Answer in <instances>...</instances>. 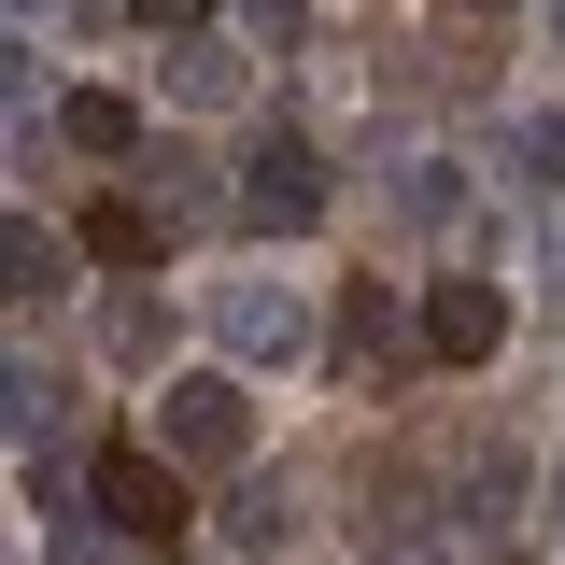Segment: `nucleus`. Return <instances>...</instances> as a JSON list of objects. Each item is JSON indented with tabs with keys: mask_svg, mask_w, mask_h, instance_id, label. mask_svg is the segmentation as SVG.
I'll list each match as a JSON object with an SVG mask.
<instances>
[{
	"mask_svg": "<svg viewBox=\"0 0 565 565\" xmlns=\"http://www.w3.org/2000/svg\"><path fill=\"white\" fill-rule=\"evenodd\" d=\"M114 552H128L114 523H57V565H114Z\"/></svg>",
	"mask_w": 565,
	"mask_h": 565,
	"instance_id": "nucleus-16",
	"label": "nucleus"
},
{
	"mask_svg": "<svg viewBox=\"0 0 565 565\" xmlns=\"http://www.w3.org/2000/svg\"><path fill=\"white\" fill-rule=\"evenodd\" d=\"M85 509H99L128 552H170V537H184V452H156V438H114V452L85 467Z\"/></svg>",
	"mask_w": 565,
	"mask_h": 565,
	"instance_id": "nucleus-1",
	"label": "nucleus"
},
{
	"mask_svg": "<svg viewBox=\"0 0 565 565\" xmlns=\"http://www.w3.org/2000/svg\"><path fill=\"white\" fill-rule=\"evenodd\" d=\"M141 14H156V29H170V14H199V0H141Z\"/></svg>",
	"mask_w": 565,
	"mask_h": 565,
	"instance_id": "nucleus-18",
	"label": "nucleus"
},
{
	"mask_svg": "<svg viewBox=\"0 0 565 565\" xmlns=\"http://www.w3.org/2000/svg\"><path fill=\"white\" fill-rule=\"evenodd\" d=\"M57 141H71V156H141V99H114V85H71V99H57Z\"/></svg>",
	"mask_w": 565,
	"mask_h": 565,
	"instance_id": "nucleus-10",
	"label": "nucleus"
},
{
	"mask_svg": "<svg viewBox=\"0 0 565 565\" xmlns=\"http://www.w3.org/2000/svg\"><path fill=\"white\" fill-rule=\"evenodd\" d=\"M411 353H424V311L396 326V297H382V282H353V297H340V382L367 396V382H382V367H411Z\"/></svg>",
	"mask_w": 565,
	"mask_h": 565,
	"instance_id": "nucleus-6",
	"label": "nucleus"
},
{
	"mask_svg": "<svg viewBox=\"0 0 565 565\" xmlns=\"http://www.w3.org/2000/svg\"><path fill=\"white\" fill-rule=\"evenodd\" d=\"M311 509H297V481H269V467H241V494H226V552H282Z\"/></svg>",
	"mask_w": 565,
	"mask_h": 565,
	"instance_id": "nucleus-9",
	"label": "nucleus"
},
{
	"mask_svg": "<svg viewBox=\"0 0 565 565\" xmlns=\"http://www.w3.org/2000/svg\"><path fill=\"white\" fill-rule=\"evenodd\" d=\"M509 353V297L494 282H424V367H494Z\"/></svg>",
	"mask_w": 565,
	"mask_h": 565,
	"instance_id": "nucleus-5",
	"label": "nucleus"
},
{
	"mask_svg": "<svg viewBox=\"0 0 565 565\" xmlns=\"http://www.w3.org/2000/svg\"><path fill=\"white\" fill-rule=\"evenodd\" d=\"M241 85H255L241 43H184V57H170V99H184V114H241Z\"/></svg>",
	"mask_w": 565,
	"mask_h": 565,
	"instance_id": "nucleus-11",
	"label": "nucleus"
},
{
	"mask_svg": "<svg viewBox=\"0 0 565 565\" xmlns=\"http://www.w3.org/2000/svg\"><path fill=\"white\" fill-rule=\"evenodd\" d=\"M452 14H467V29H481V14H509V0H452Z\"/></svg>",
	"mask_w": 565,
	"mask_h": 565,
	"instance_id": "nucleus-19",
	"label": "nucleus"
},
{
	"mask_svg": "<svg viewBox=\"0 0 565 565\" xmlns=\"http://www.w3.org/2000/svg\"><path fill=\"white\" fill-rule=\"evenodd\" d=\"M537 282H552V297H565V226H552V255H537Z\"/></svg>",
	"mask_w": 565,
	"mask_h": 565,
	"instance_id": "nucleus-17",
	"label": "nucleus"
},
{
	"mask_svg": "<svg viewBox=\"0 0 565 565\" xmlns=\"http://www.w3.org/2000/svg\"><path fill=\"white\" fill-rule=\"evenodd\" d=\"M71 255H85V241H57L43 212H14V226H0V269H14V311H43V297L71 282Z\"/></svg>",
	"mask_w": 565,
	"mask_h": 565,
	"instance_id": "nucleus-8",
	"label": "nucleus"
},
{
	"mask_svg": "<svg viewBox=\"0 0 565 565\" xmlns=\"http://www.w3.org/2000/svg\"><path fill=\"white\" fill-rule=\"evenodd\" d=\"M99 353H114V367H170V311H156V297H114V311H99Z\"/></svg>",
	"mask_w": 565,
	"mask_h": 565,
	"instance_id": "nucleus-14",
	"label": "nucleus"
},
{
	"mask_svg": "<svg viewBox=\"0 0 565 565\" xmlns=\"http://www.w3.org/2000/svg\"><path fill=\"white\" fill-rule=\"evenodd\" d=\"M509 184L523 199H565V114H509Z\"/></svg>",
	"mask_w": 565,
	"mask_h": 565,
	"instance_id": "nucleus-13",
	"label": "nucleus"
},
{
	"mask_svg": "<svg viewBox=\"0 0 565 565\" xmlns=\"http://www.w3.org/2000/svg\"><path fill=\"white\" fill-rule=\"evenodd\" d=\"M396 212H411L424 241H452V226H467V170H452V156H411V170H396Z\"/></svg>",
	"mask_w": 565,
	"mask_h": 565,
	"instance_id": "nucleus-12",
	"label": "nucleus"
},
{
	"mask_svg": "<svg viewBox=\"0 0 565 565\" xmlns=\"http://www.w3.org/2000/svg\"><path fill=\"white\" fill-rule=\"evenodd\" d=\"M156 452H184V467H255V396H241L226 367H184V382L156 396Z\"/></svg>",
	"mask_w": 565,
	"mask_h": 565,
	"instance_id": "nucleus-3",
	"label": "nucleus"
},
{
	"mask_svg": "<svg viewBox=\"0 0 565 565\" xmlns=\"http://www.w3.org/2000/svg\"><path fill=\"white\" fill-rule=\"evenodd\" d=\"M212 340L241 353V367H297V353H311V282L226 269V282H212Z\"/></svg>",
	"mask_w": 565,
	"mask_h": 565,
	"instance_id": "nucleus-2",
	"label": "nucleus"
},
{
	"mask_svg": "<svg viewBox=\"0 0 565 565\" xmlns=\"http://www.w3.org/2000/svg\"><path fill=\"white\" fill-rule=\"evenodd\" d=\"M99 269H156L170 255V199H85V226H71Z\"/></svg>",
	"mask_w": 565,
	"mask_h": 565,
	"instance_id": "nucleus-7",
	"label": "nucleus"
},
{
	"mask_svg": "<svg viewBox=\"0 0 565 565\" xmlns=\"http://www.w3.org/2000/svg\"><path fill=\"white\" fill-rule=\"evenodd\" d=\"M226 14H241V43H297L311 29V0H226Z\"/></svg>",
	"mask_w": 565,
	"mask_h": 565,
	"instance_id": "nucleus-15",
	"label": "nucleus"
},
{
	"mask_svg": "<svg viewBox=\"0 0 565 565\" xmlns=\"http://www.w3.org/2000/svg\"><path fill=\"white\" fill-rule=\"evenodd\" d=\"M241 226H269V241H297V226H326V156L297 128H269L255 156H241Z\"/></svg>",
	"mask_w": 565,
	"mask_h": 565,
	"instance_id": "nucleus-4",
	"label": "nucleus"
}]
</instances>
